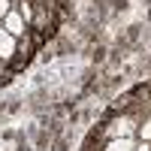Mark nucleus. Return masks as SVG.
<instances>
[{"label":"nucleus","mask_w":151,"mask_h":151,"mask_svg":"<svg viewBox=\"0 0 151 151\" xmlns=\"http://www.w3.org/2000/svg\"><path fill=\"white\" fill-rule=\"evenodd\" d=\"M136 127H139V115L121 112L103 127V133H106V139H127V136H136Z\"/></svg>","instance_id":"nucleus-1"},{"label":"nucleus","mask_w":151,"mask_h":151,"mask_svg":"<svg viewBox=\"0 0 151 151\" xmlns=\"http://www.w3.org/2000/svg\"><path fill=\"white\" fill-rule=\"evenodd\" d=\"M0 27H3V30H6L9 36H15V40H24V36L30 33L27 21H24V18L18 15V9H15V6H12V12H9V15H6L3 21H0Z\"/></svg>","instance_id":"nucleus-2"},{"label":"nucleus","mask_w":151,"mask_h":151,"mask_svg":"<svg viewBox=\"0 0 151 151\" xmlns=\"http://www.w3.org/2000/svg\"><path fill=\"white\" fill-rule=\"evenodd\" d=\"M15 58H18V40L15 36H9L3 27H0V60L3 64H15Z\"/></svg>","instance_id":"nucleus-3"},{"label":"nucleus","mask_w":151,"mask_h":151,"mask_svg":"<svg viewBox=\"0 0 151 151\" xmlns=\"http://www.w3.org/2000/svg\"><path fill=\"white\" fill-rule=\"evenodd\" d=\"M136 145V136H127V139H106L103 151H133Z\"/></svg>","instance_id":"nucleus-4"},{"label":"nucleus","mask_w":151,"mask_h":151,"mask_svg":"<svg viewBox=\"0 0 151 151\" xmlns=\"http://www.w3.org/2000/svg\"><path fill=\"white\" fill-rule=\"evenodd\" d=\"M15 9H18V15L27 21V27H33V18H36V3H30V0H18V3H15Z\"/></svg>","instance_id":"nucleus-5"},{"label":"nucleus","mask_w":151,"mask_h":151,"mask_svg":"<svg viewBox=\"0 0 151 151\" xmlns=\"http://www.w3.org/2000/svg\"><path fill=\"white\" fill-rule=\"evenodd\" d=\"M136 139L139 142H151V112L145 118H139V127H136Z\"/></svg>","instance_id":"nucleus-6"},{"label":"nucleus","mask_w":151,"mask_h":151,"mask_svg":"<svg viewBox=\"0 0 151 151\" xmlns=\"http://www.w3.org/2000/svg\"><path fill=\"white\" fill-rule=\"evenodd\" d=\"M12 6H15L12 0H0V21H3V18L9 15V12H12Z\"/></svg>","instance_id":"nucleus-7"},{"label":"nucleus","mask_w":151,"mask_h":151,"mask_svg":"<svg viewBox=\"0 0 151 151\" xmlns=\"http://www.w3.org/2000/svg\"><path fill=\"white\" fill-rule=\"evenodd\" d=\"M9 76H12V67H9V64H3V60H0V82H6Z\"/></svg>","instance_id":"nucleus-8"},{"label":"nucleus","mask_w":151,"mask_h":151,"mask_svg":"<svg viewBox=\"0 0 151 151\" xmlns=\"http://www.w3.org/2000/svg\"><path fill=\"white\" fill-rule=\"evenodd\" d=\"M133 151H151V142H139V139H136V145H133Z\"/></svg>","instance_id":"nucleus-9"},{"label":"nucleus","mask_w":151,"mask_h":151,"mask_svg":"<svg viewBox=\"0 0 151 151\" xmlns=\"http://www.w3.org/2000/svg\"><path fill=\"white\" fill-rule=\"evenodd\" d=\"M12 3H18V0H12Z\"/></svg>","instance_id":"nucleus-10"}]
</instances>
